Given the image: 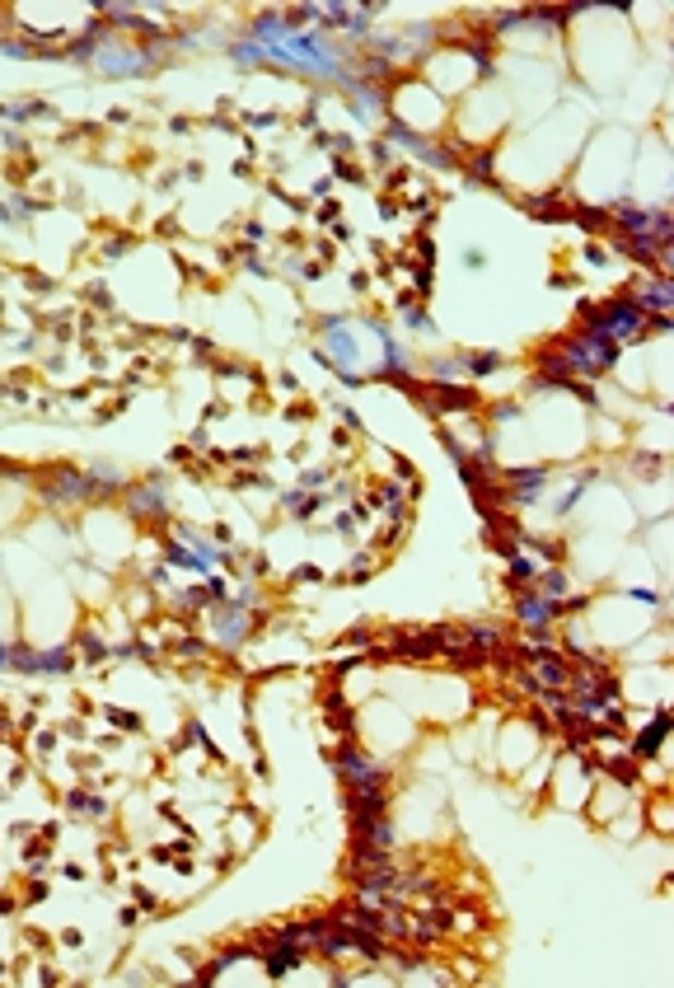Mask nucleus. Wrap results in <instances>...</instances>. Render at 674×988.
<instances>
[{
    "label": "nucleus",
    "instance_id": "f03ea898",
    "mask_svg": "<svg viewBox=\"0 0 674 988\" xmlns=\"http://www.w3.org/2000/svg\"><path fill=\"white\" fill-rule=\"evenodd\" d=\"M567 366H576V370H604L609 361L618 356V347L609 338H600V333H586V338H576V342H567Z\"/></svg>",
    "mask_w": 674,
    "mask_h": 988
},
{
    "label": "nucleus",
    "instance_id": "f257e3e1",
    "mask_svg": "<svg viewBox=\"0 0 674 988\" xmlns=\"http://www.w3.org/2000/svg\"><path fill=\"white\" fill-rule=\"evenodd\" d=\"M641 301H614V305H604V309H590V333H600V338H628L641 328Z\"/></svg>",
    "mask_w": 674,
    "mask_h": 988
},
{
    "label": "nucleus",
    "instance_id": "20e7f679",
    "mask_svg": "<svg viewBox=\"0 0 674 988\" xmlns=\"http://www.w3.org/2000/svg\"><path fill=\"white\" fill-rule=\"evenodd\" d=\"M548 614H553V609H548V600H520V619H529V623H543Z\"/></svg>",
    "mask_w": 674,
    "mask_h": 988
},
{
    "label": "nucleus",
    "instance_id": "7ed1b4c3",
    "mask_svg": "<svg viewBox=\"0 0 674 988\" xmlns=\"http://www.w3.org/2000/svg\"><path fill=\"white\" fill-rule=\"evenodd\" d=\"M665 731H670V717L661 712V717H655V721H651V727H647V731H641V741H637V755H641V759H651V755H655V749H661V741H665Z\"/></svg>",
    "mask_w": 674,
    "mask_h": 988
}]
</instances>
